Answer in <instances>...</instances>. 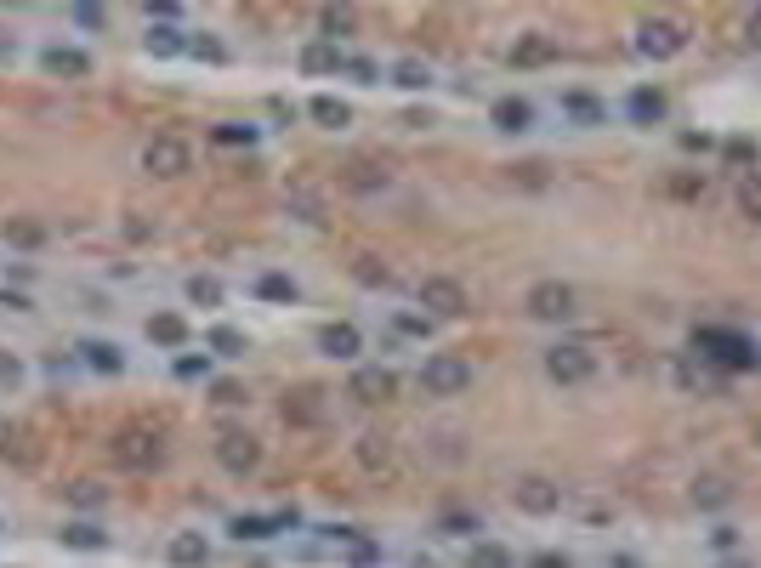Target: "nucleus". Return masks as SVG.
<instances>
[{
    "instance_id": "nucleus-16",
    "label": "nucleus",
    "mask_w": 761,
    "mask_h": 568,
    "mask_svg": "<svg viewBox=\"0 0 761 568\" xmlns=\"http://www.w3.org/2000/svg\"><path fill=\"white\" fill-rule=\"evenodd\" d=\"M165 557H171V568H205L211 563V540L205 534H171Z\"/></svg>"
},
{
    "instance_id": "nucleus-17",
    "label": "nucleus",
    "mask_w": 761,
    "mask_h": 568,
    "mask_svg": "<svg viewBox=\"0 0 761 568\" xmlns=\"http://www.w3.org/2000/svg\"><path fill=\"white\" fill-rule=\"evenodd\" d=\"M40 63H46V74H63V80H86L91 74V57L74 52V46H46Z\"/></svg>"
},
{
    "instance_id": "nucleus-31",
    "label": "nucleus",
    "mask_w": 761,
    "mask_h": 568,
    "mask_svg": "<svg viewBox=\"0 0 761 568\" xmlns=\"http://www.w3.org/2000/svg\"><path fill=\"white\" fill-rule=\"evenodd\" d=\"M392 86H404V91H426V86H432V69H426L421 57H404V63H392Z\"/></svg>"
},
{
    "instance_id": "nucleus-21",
    "label": "nucleus",
    "mask_w": 761,
    "mask_h": 568,
    "mask_svg": "<svg viewBox=\"0 0 761 568\" xmlns=\"http://www.w3.org/2000/svg\"><path fill=\"white\" fill-rule=\"evenodd\" d=\"M563 114L574 125H602V120H608V108H602L591 91H563Z\"/></svg>"
},
{
    "instance_id": "nucleus-1",
    "label": "nucleus",
    "mask_w": 761,
    "mask_h": 568,
    "mask_svg": "<svg viewBox=\"0 0 761 568\" xmlns=\"http://www.w3.org/2000/svg\"><path fill=\"white\" fill-rule=\"evenodd\" d=\"M108 455L120 472H160L165 466V432L160 426H120L108 438Z\"/></svg>"
},
{
    "instance_id": "nucleus-50",
    "label": "nucleus",
    "mask_w": 761,
    "mask_h": 568,
    "mask_svg": "<svg viewBox=\"0 0 761 568\" xmlns=\"http://www.w3.org/2000/svg\"><path fill=\"white\" fill-rule=\"evenodd\" d=\"M398 330H409V336H426V319H415V313H404V319H398Z\"/></svg>"
},
{
    "instance_id": "nucleus-25",
    "label": "nucleus",
    "mask_w": 761,
    "mask_h": 568,
    "mask_svg": "<svg viewBox=\"0 0 761 568\" xmlns=\"http://www.w3.org/2000/svg\"><path fill=\"white\" fill-rule=\"evenodd\" d=\"M307 114H313L324 131H341V125H353V108L341 103V97H330V91H324V97H313V103H307Z\"/></svg>"
},
{
    "instance_id": "nucleus-3",
    "label": "nucleus",
    "mask_w": 761,
    "mask_h": 568,
    "mask_svg": "<svg viewBox=\"0 0 761 568\" xmlns=\"http://www.w3.org/2000/svg\"><path fill=\"white\" fill-rule=\"evenodd\" d=\"M523 307H529V319H540V324H563V319L580 313V296H574V284H563V279H540V284H529Z\"/></svg>"
},
{
    "instance_id": "nucleus-18",
    "label": "nucleus",
    "mask_w": 761,
    "mask_h": 568,
    "mask_svg": "<svg viewBox=\"0 0 761 568\" xmlns=\"http://www.w3.org/2000/svg\"><path fill=\"white\" fill-rule=\"evenodd\" d=\"M301 69H307V74H341V69H347V52L330 46V40H313V46L301 52Z\"/></svg>"
},
{
    "instance_id": "nucleus-2",
    "label": "nucleus",
    "mask_w": 761,
    "mask_h": 568,
    "mask_svg": "<svg viewBox=\"0 0 761 568\" xmlns=\"http://www.w3.org/2000/svg\"><path fill=\"white\" fill-rule=\"evenodd\" d=\"M693 347H699L705 358H716L722 370H756V364H761L756 341L739 336V330H699V336H693Z\"/></svg>"
},
{
    "instance_id": "nucleus-53",
    "label": "nucleus",
    "mask_w": 761,
    "mask_h": 568,
    "mask_svg": "<svg viewBox=\"0 0 761 568\" xmlns=\"http://www.w3.org/2000/svg\"><path fill=\"white\" fill-rule=\"evenodd\" d=\"M756 444H761V426H756Z\"/></svg>"
},
{
    "instance_id": "nucleus-32",
    "label": "nucleus",
    "mask_w": 761,
    "mask_h": 568,
    "mask_svg": "<svg viewBox=\"0 0 761 568\" xmlns=\"http://www.w3.org/2000/svg\"><path fill=\"white\" fill-rule=\"evenodd\" d=\"M347 188H358V194H370V188H387V165H370V160L347 165Z\"/></svg>"
},
{
    "instance_id": "nucleus-46",
    "label": "nucleus",
    "mask_w": 761,
    "mask_h": 568,
    "mask_svg": "<svg viewBox=\"0 0 761 568\" xmlns=\"http://www.w3.org/2000/svg\"><path fill=\"white\" fill-rule=\"evenodd\" d=\"M529 568H574V563H568L563 551H534V557H529Z\"/></svg>"
},
{
    "instance_id": "nucleus-19",
    "label": "nucleus",
    "mask_w": 761,
    "mask_h": 568,
    "mask_svg": "<svg viewBox=\"0 0 761 568\" xmlns=\"http://www.w3.org/2000/svg\"><path fill=\"white\" fill-rule=\"evenodd\" d=\"M625 114H631L637 125H659L665 120V91H654V86L631 91V97H625Z\"/></svg>"
},
{
    "instance_id": "nucleus-33",
    "label": "nucleus",
    "mask_w": 761,
    "mask_h": 568,
    "mask_svg": "<svg viewBox=\"0 0 761 568\" xmlns=\"http://www.w3.org/2000/svg\"><path fill=\"white\" fill-rule=\"evenodd\" d=\"M188 302H194V307H222V279L194 273V279H188Z\"/></svg>"
},
{
    "instance_id": "nucleus-10",
    "label": "nucleus",
    "mask_w": 761,
    "mask_h": 568,
    "mask_svg": "<svg viewBox=\"0 0 761 568\" xmlns=\"http://www.w3.org/2000/svg\"><path fill=\"white\" fill-rule=\"evenodd\" d=\"M682 46H688V29H682L676 18H648V23L637 29V52H642V57H654V63L676 57Z\"/></svg>"
},
{
    "instance_id": "nucleus-5",
    "label": "nucleus",
    "mask_w": 761,
    "mask_h": 568,
    "mask_svg": "<svg viewBox=\"0 0 761 568\" xmlns=\"http://www.w3.org/2000/svg\"><path fill=\"white\" fill-rule=\"evenodd\" d=\"M546 375L557 381V387H585V381L597 375V353L580 347V341H557V347L546 353Z\"/></svg>"
},
{
    "instance_id": "nucleus-24",
    "label": "nucleus",
    "mask_w": 761,
    "mask_h": 568,
    "mask_svg": "<svg viewBox=\"0 0 761 568\" xmlns=\"http://www.w3.org/2000/svg\"><path fill=\"white\" fill-rule=\"evenodd\" d=\"M148 57H177V52H188V40H182V29L177 23H148Z\"/></svg>"
},
{
    "instance_id": "nucleus-52",
    "label": "nucleus",
    "mask_w": 761,
    "mask_h": 568,
    "mask_svg": "<svg viewBox=\"0 0 761 568\" xmlns=\"http://www.w3.org/2000/svg\"><path fill=\"white\" fill-rule=\"evenodd\" d=\"M716 568H750V563H744V557H722Z\"/></svg>"
},
{
    "instance_id": "nucleus-9",
    "label": "nucleus",
    "mask_w": 761,
    "mask_h": 568,
    "mask_svg": "<svg viewBox=\"0 0 761 568\" xmlns=\"http://www.w3.org/2000/svg\"><path fill=\"white\" fill-rule=\"evenodd\" d=\"M512 506L529 517H551L557 506H563V489L551 478H540V472H523V478L512 483Z\"/></svg>"
},
{
    "instance_id": "nucleus-44",
    "label": "nucleus",
    "mask_w": 761,
    "mask_h": 568,
    "mask_svg": "<svg viewBox=\"0 0 761 568\" xmlns=\"http://www.w3.org/2000/svg\"><path fill=\"white\" fill-rule=\"evenodd\" d=\"M188 52H194V57H205V63H222V57H228V52H222V40H211V35L188 40Z\"/></svg>"
},
{
    "instance_id": "nucleus-43",
    "label": "nucleus",
    "mask_w": 761,
    "mask_h": 568,
    "mask_svg": "<svg viewBox=\"0 0 761 568\" xmlns=\"http://www.w3.org/2000/svg\"><path fill=\"white\" fill-rule=\"evenodd\" d=\"M347 74H353L358 86H375V80H381V69H375L370 57H347Z\"/></svg>"
},
{
    "instance_id": "nucleus-12",
    "label": "nucleus",
    "mask_w": 761,
    "mask_h": 568,
    "mask_svg": "<svg viewBox=\"0 0 761 568\" xmlns=\"http://www.w3.org/2000/svg\"><path fill=\"white\" fill-rule=\"evenodd\" d=\"M279 529H296V512H273V517L250 512V517H233V523H228V534L239 540V546H245V540H250V546H262V540H273Z\"/></svg>"
},
{
    "instance_id": "nucleus-38",
    "label": "nucleus",
    "mask_w": 761,
    "mask_h": 568,
    "mask_svg": "<svg viewBox=\"0 0 761 568\" xmlns=\"http://www.w3.org/2000/svg\"><path fill=\"white\" fill-rule=\"evenodd\" d=\"M256 137H262V125H216V142H228V148H239V142L250 148Z\"/></svg>"
},
{
    "instance_id": "nucleus-40",
    "label": "nucleus",
    "mask_w": 761,
    "mask_h": 568,
    "mask_svg": "<svg viewBox=\"0 0 761 568\" xmlns=\"http://www.w3.org/2000/svg\"><path fill=\"white\" fill-rule=\"evenodd\" d=\"M438 534H455V540H466V534H483V523H478V517H466V512H455V517H443V523H438Z\"/></svg>"
},
{
    "instance_id": "nucleus-30",
    "label": "nucleus",
    "mask_w": 761,
    "mask_h": 568,
    "mask_svg": "<svg viewBox=\"0 0 761 568\" xmlns=\"http://www.w3.org/2000/svg\"><path fill=\"white\" fill-rule=\"evenodd\" d=\"M358 466H364V472H381V466H392V438H381V432L358 438Z\"/></svg>"
},
{
    "instance_id": "nucleus-49",
    "label": "nucleus",
    "mask_w": 761,
    "mask_h": 568,
    "mask_svg": "<svg viewBox=\"0 0 761 568\" xmlns=\"http://www.w3.org/2000/svg\"><path fill=\"white\" fill-rule=\"evenodd\" d=\"M74 23H86V29H97V23H103V12H97V6H74Z\"/></svg>"
},
{
    "instance_id": "nucleus-27",
    "label": "nucleus",
    "mask_w": 761,
    "mask_h": 568,
    "mask_svg": "<svg viewBox=\"0 0 761 568\" xmlns=\"http://www.w3.org/2000/svg\"><path fill=\"white\" fill-rule=\"evenodd\" d=\"M148 341H160V347H188V324L177 313H154L148 319Z\"/></svg>"
},
{
    "instance_id": "nucleus-22",
    "label": "nucleus",
    "mask_w": 761,
    "mask_h": 568,
    "mask_svg": "<svg viewBox=\"0 0 761 568\" xmlns=\"http://www.w3.org/2000/svg\"><path fill=\"white\" fill-rule=\"evenodd\" d=\"M557 57V46H551V35H523L512 46V63L517 69H540V63H551Z\"/></svg>"
},
{
    "instance_id": "nucleus-7",
    "label": "nucleus",
    "mask_w": 761,
    "mask_h": 568,
    "mask_svg": "<svg viewBox=\"0 0 761 568\" xmlns=\"http://www.w3.org/2000/svg\"><path fill=\"white\" fill-rule=\"evenodd\" d=\"M421 307L432 313V319H461L466 313V284L449 279V273H432V279H421Z\"/></svg>"
},
{
    "instance_id": "nucleus-15",
    "label": "nucleus",
    "mask_w": 761,
    "mask_h": 568,
    "mask_svg": "<svg viewBox=\"0 0 761 568\" xmlns=\"http://www.w3.org/2000/svg\"><path fill=\"white\" fill-rule=\"evenodd\" d=\"M489 120H495V131H506V137H523V131H534V103L529 97H500V103L489 108Z\"/></svg>"
},
{
    "instance_id": "nucleus-37",
    "label": "nucleus",
    "mask_w": 761,
    "mask_h": 568,
    "mask_svg": "<svg viewBox=\"0 0 761 568\" xmlns=\"http://www.w3.org/2000/svg\"><path fill=\"white\" fill-rule=\"evenodd\" d=\"M69 500L80 506V512H97V506L108 500V489H103V483H74V489H69Z\"/></svg>"
},
{
    "instance_id": "nucleus-36",
    "label": "nucleus",
    "mask_w": 761,
    "mask_h": 568,
    "mask_svg": "<svg viewBox=\"0 0 761 568\" xmlns=\"http://www.w3.org/2000/svg\"><path fill=\"white\" fill-rule=\"evenodd\" d=\"M739 211L750 216V222H761V177H756V171L739 182Z\"/></svg>"
},
{
    "instance_id": "nucleus-48",
    "label": "nucleus",
    "mask_w": 761,
    "mask_h": 568,
    "mask_svg": "<svg viewBox=\"0 0 761 568\" xmlns=\"http://www.w3.org/2000/svg\"><path fill=\"white\" fill-rule=\"evenodd\" d=\"M358 279L364 284H387V267H375L370 256H364V262H358Z\"/></svg>"
},
{
    "instance_id": "nucleus-41",
    "label": "nucleus",
    "mask_w": 761,
    "mask_h": 568,
    "mask_svg": "<svg viewBox=\"0 0 761 568\" xmlns=\"http://www.w3.org/2000/svg\"><path fill=\"white\" fill-rule=\"evenodd\" d=\"M6 239H12V245H23V250H35L46 233H40L35 222H6Z\"/></svg>"
},
{
    "instance_id": "nucleus-26",
    "label": "nucleus",
    "mask_w": 761,
    "mask_h": 568,
    "mask_svg": "<svg viewBox=\"0 0 761 568\" xmlns=\"http://www.w3.org/2000/svg\"><path fill=\"white\" fill-rule=\"evenodd\" d=\"M466 568H517V557L500 540H472V551H466Z\"/></svg>"
},
{
    "instance_id": "nucleus-14",
    "label": "nucleus",
    "mask_w": 761,
    "mask_h": 568,
    "mask_svg": "<svg viewBox=\"0 0 761 568\" xmlns=\"http://www.w3.org/2000/svg\"><path fill=\"white\" fill-rule=\"evenodd\" d=\"M324 415H330V404H324V392H319V387L284 392V421H290V426H319Z\"/></svg>"
},
{
    "instance_id": "nucleus-28",
    "label": "nucleus",
    "mask_w": 761,
    "mask_h": 568,
    "mask_svg": "<svg viewBox=\"0 0 761 568\" xmlns=\"http://www.w3.org/2000/svg\"><path fill=\"white\" fill-rule=\"evenodd\" d=\"M727 500H733V489H727V478H716V472H705V478L693 483V506H705V512H722Z\"/></svg>"
},
{
    "instance_id": "nucleus-34",
    "label": "nucleus",
    "mask_w": 761,
    "mask_h": 568,
    "mask_svg": "<svg viewBox=\"0 0 761 568\" xmlns=\"http://www.w3.org/2000/svg\"><path fill=\"white\" fill-rule=\"evenodd\" d=\"M324 40H330V46H336L341 35H353V6H324Z\"/></svg>"
},
{
    "instance_id": "nucleus-45",
    "label": "nucleus",
    "mask_w": 761,
    "mask_h": 568,
    "mask_svg": "<svg viewBox=\"0 0 761 568\" xmlns=\"http://www.w3.org/2000/svg\"><path fill=\"white\" fill-rule=\"evenodd\" d=\"M290 211H301V222H319V194H290Z\"/></svg>"
},
{
    "instance_id": "nucleus-47",
    "label": "nucleus",
    "mask_w": 761,
    "mask_h": 568,
    "mask_svg": "<svg viewBox=\"0 0 761 568\" xmlns=\"http://www.w3.org/2000/svg\"><path fill=\"white\" fill-rule=\"evenodd\" d=\"M211 404H222V409H233V404H245V392L233 387V381H222V387H216V398Z\"/></svg>"
},
{
    "instance_id": "nucleus-20",
    "label": "nucleus",
    "mask_w": 761,
    "mask_h": 568,
    "mask_svg": "<svg viewBox=\"0 0 761 568\" xmlns=\"http://www.w3.org/2000/svg\"><path fill=\"white\" fill-rule=\"evenodd\" d=\"M80 358H86V370H97V375H120L125 370V353L114 347V341H80Z\"/></svg>"
},
{
    "instance_id": "nucleus-23",
    "label": "nucleus",
    "mask_w": 761,
    "mask_h": 568,
    "mask_svg": "<svg viewBox=\"0 0 761 568\" xmlns=\"http://www.w3.org/2000/svg\"><path fill=\"white\" fill-rule=\"evenodd\" d=\"M57 540H63L69 551H108V534L97 529V523H86V517H80V523H63Z\"/></svg>"
},
{
    "instance_id": "nucleus-6",
    "label": "nucleus",
    "mask_w": 761,
    "mask_h": 568,
    "mask_svg": "<svg viewBox=\"0 0 761 568\" xmlns=\"http://www.w3.org/2000/svg\"><path fill=\"white\" fill-rule=\"evenodd\" d=\"M142 171L171 182V177H182V171H194V148H188L182 137H154L148 148H142Z\"/></svg>"
},
{
    "instance_id": "nucleus-13",
    "label": "nucleus",
    "mask_w": 761,
    "mask_h": 568,
    "mask_svg": "<svg viewBox=\"0 0 761 568\" xmlns=\"http://www.w3.org/2000/svg\"><path fill=\"white\" fill-rule=\"evenodd\" d=\"M319 353L324 358H341V364H353L364 353V336H358V324L336 319V324H319Z\"/></svg>"
},
{
    "instance_id": "nucleus-8",
    "label": "nucleus",
    "mask_w": 761,
    "mask_h": 568,
    "mask_svg": "<svg viewBox=\"0 0 761 568\" xmlns=\"http://www.w3.org/2000/svg\"><path fill=\"white\" fill-rule=\"evenodd\" d=\"M216 466H222V472H233V478H245V472H256V466H262V444L250 438L245 426H233V432H222V438H216Z\"/></svg>"
},
{
    "instance_id": "nucleus-42",
    "label": "nucleus",
    "mask_w": 761,
    "mask_h": 568,
    "mask_svg": "<svg viewBox=\"0 0 761 568\" xmlns=\"http://www.w3.org/2000/svg\"><path fill=\"white\" fill-rule=\"evenodd\" d=\"M0 455H6V461H35V449H29V438H12V432H6V438H0Z\"/></svg>"
},
{
    "instance_id": "nucleus-4",
    "label": "nucleus",
    "mask_w": 761,
    "mask_h": 568,
    "mask_svg": "<svg viewBox=\"0 0 761 568\" xmlns=\"http://www.w3.org/2000/svg\"><path fill=\"white\" fill-rule=\"evenodd\" d=\"M421 387H426V398H461L472 387V364L461 353H432L421 364Z\"/></svg>"
},
{
    "instance_id": "nucleus-39",
    "label": "nucleus",
    "mask_w": 761,
    "mask_h": 568,
    "mask_svg": "<svg viewBox=\"0 0 761 568\" xmlns=\"http://www.w3.org/2000/svg\"><path fill=\"white\" fill-rule=\"evenodd\" d=\"M177 375H182V381H205V375H211V358H205V353H182L177 358Z\"/></svg>"
},
{
    "instance_id": "nucleus-11",
    "label": "nucleus",
    "mask_w": 761,
    "mask_h": 568,
    "mask_svg": "<svg viewBox=\"0 0 761 568\" xmlns=\"http://www.w3.org/2000/svg\"><path fill=\"white\" fill-rule=\"evenodd\" d=\"M392 392H398V375L387 364H358L347 381V398H358V404H387Z\"/></svg>"
},
{
    "instance_id": "nucleus-35",
    "label": "nucleus",
    "mask_w": 761,
    "mask_h": 568,
    "mask_svg": "<svg viewBox=\"0 0 761 568\" xmlns=\"http://www.w3.org/2000/svg\"><path fill=\"white\" fill-rule=\"evenodd\" d=\"M256 296H267V302H296V279H284V273H262V279H256Z\"/></svg>"
},
{
    "instance_id": "nucleus-51",
    "label": "nucleus",
    "mask_w": 761,
    "mask_h": 568,
    "mask_svg": "<svg viewBox=\"0 0 761 568\" xmlns=\"http://www.w3.org/2000/svg\"><path fill=\"white\" fill-rule=\"evenodd\" d=\"M744 35H750V46H761V6L750 12V23H744Z\"/></svg>"
},
{
    "instance_id": "nucleus-29",
    "label": "nucleus",
    "mask_w": 761,
    "mask_h": 568,
    "mask_svg": "<svg viewBox=\"0 0 761 568\" xmlns=\"http://www.w3.org/2000/svg\"><path fill=\"white\" fill-rule=\"evenodd\" d=\"M205 347H211L216 358H245V353H250L245 330H233V324H216L211 336H205Z\"/></svg>"
}]
</instances>
